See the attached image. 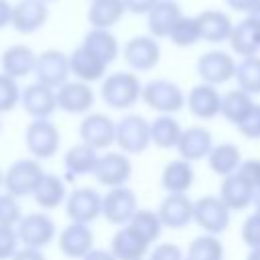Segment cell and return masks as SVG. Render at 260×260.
I'll return each mask as SVG.
<instances>
[{
	"mask_svg": "<svg viewBox=\"0 0 260 260\" xmlns=\"http://www.w3.org/2000/svg\"><path fill=\"white\" fill-rule=\"evenodd\" d=\"M142 83L136 73L130 71H116L106 75L102 81L100 93L106 106L114 110H128L142 98Z\"/></svg>",
	"mask_w": 260,
	"mask_h": 260,
	"instance_id": "cell-1",
	"label": "cell"
},
{
	"mask_svg": "<svg viewBox=\"0 0 260 260\" xmlns=\"http://www.w3.org/2000/svg\"><path fill=\"white\" fill-rule=\"evenodd\" d=\"M45 171L37 158H18L4 173V189L6 193L18 197H28L35 193L43 179Z\"/></svg>",
	"mask_w": 260,
	"mask_h": 260,
	"instance_id": "cell-2",
	"label": "cell"
},
{
	"mask_svg": "<svg viewBox=\"0 0 260 260\" xmlns=\"http://www.w3.org/2000/svg\"><path fill=\"white\" fill-rule=\"evenodd\" d=\"M142 100L150 110L167 114V116L179 112L187 102L183 89L177 83L169 81V79H152V81H148L142 87Z\"/></svg>",
	"mask_w": 260,
	"mask_h": 260,
	"instance_id": "cell-3",
	"label": "cell"
},
{
	"mask_svg": "<svg viewBox=\"0 0 260 260\" xmlns=\"http://www.w3.org/2000/svg\"><path fill=\"white\" fill-rule=\"evenodd\" d=\"M116 144L126 154L144 152L150 142V122H146L138 114H128L120 122H116Z\"/></svg>",
	"mask_w": 260,
	"mask_h": 260,
	"instance_id": "cell-4",
	"label": "cell"
},
{
	"mask_svg": "<svg viewBox=\"0 0 260 260\" xmlns=\"http://www.w3.org/2000/svg\"><path fill=\"white\" fill-rule=\"evenodd\" d=\"M230 207L215 195H205V197H199L195 201V215H193V221L205 232V234H211V236H217L221 232L228 230L230 225Z\"/></svg>",
	"mask_w": 260,
	"mask_h": 260,
	"instance_id": "cell-5",
	"label": "cell"
},
{
	"mask_svg": "<svg viewBox=\"0 0 260 260\" xmlns=\"http://www.w3.org/2000/svg\"><path fill=\"white\" fill-rule=\"evenodd\" d=\"M16 234L22 248L43 250L55 240V223L47 213H41V211L28 213V215H22V219L18 221Z\"/></svg>",
	"mask_w": 260,
	"mask_h": 260,
	"instance_id": "cell-6",
	"label": "cell"
},
{
	"mask_svg": "<svg viewBox=\"0 0 260 260\" xmlns=\"http://www.w3.org/2000/svg\"><path fill=\"white\" fill-rule=\"evenodd\" d=\"M24 144L32 158H51L59 150V130L49 120H32L24 130Z\"/></svg>",
	"mask_w": 260,
	"mask_h": 260,
	"instance_id": "cell-7",
	"label": "cell"
},
{
	"mask_svg": "<svg viewBox=\"0 0 260 260\" xmlns=\"http://www.w3.org/2000/svg\"><path fill=\"white\" fill-rule=\"evenodd\" d=\"M102 203L104 195H100L95 189L79 187L73 189L65 199V211L67 217L75 223H91L102 215Z\"/></svg>",
	"mask_w": 260,
	"mask_h": 260,
	"instance_id": "cell-8",
	"label": "cell"
},
{
	"mask_svg": "<svg viewBox=\"0 0 260 260\" xmlns=\"http://www.w3.org/2000/svg\"><path fill=\"white\" fill-rule=\"evenodd\" d=\"M138 211V197L128 187H114L104 195L102 215L114 225H128Z\"/></svg>",
	"mask_w": 260,
	"mask_h": 260,
	"instance_id": "cell-9",
	"label": "cell"
},
{
	"mask_svg": "<svg viewBox=\"0 0 260 260\" xmlns=\"http://www.w3.org/2000/svg\"><path fill=\"white\" fill-rule=\"evenodd\" d=\"M236 61L225 51H207L197 59V73L203 83L221 85L236 77Z\"/></svg>",
	"mask_w": 260,
	"mask_h": 260,
	"instance_id": "cell-10",
	"label": "cell"
},
{
	"mask_svg": "<svg viewBox=\"0 0 260 260\" xmlns=\"http://www.w3.org/2000/svg\"><path fill=\"white\" fill-rule=\"evenodd\" d=\"M37 81L59 89L65 81H69L71 67H69V55H65L59 49H49L43 51L37 59V69H35Z\"/></svg>",
	"mask_w": 260,
	"mask_h": 260,
	"instance_id": "cell-11",
	"label": "cell"
},
{
	"mask_svg": "<svg viewBox=\"0 0 260 260\" xmlns=\"http://www.w3.org/2000/svg\"><path fill=\"white\" fill-rule=\"evenodd\" d=\"M132 175V162L124 152H108L98 158L93 177L104 187H124Z\"/></svg>",
	"mask_w": 260,
	"mask_h": 260,
	"instance_id": "cell-12",
	"label": "cell"
},
{
	"mask_svg": "<svg viewBox=\"0 0 260 260\" xmlns=\"http://www.w3.org/2000/svg\"><path fill=\"white\" fill-rule=\"evenodd\" d=\"M79 138L87 146L102 150L116 142V122L106 114H87L79 124Z\"/></svg>",
	"mask_w": 260,
	"mask_h": 260,
	"instance_id": "cell-13",
	"label": "cell"
},
{
	"mask_svg": "<svg viewBox=\"0 0 260 260\" xmlns=\"http://www.w3.org/2000/svg\"><path fill=\"white\" fill-rule=\"evenodd\" d=\"M20 104L32 120H49V116L57 110V89L35 81L22 89Z\"/></svg>",
	"mask_w": 260,
	"mask_h": 260,
	"instance_id": "cell-14",
	"label": "cell"
},
{
	"mask_svg": "<svg viewBox=\"0 0 260 260\" xmlns=\"http://www.w3.org/2000/svg\"><path fill=\"white\" fill-rule=\"evenodd\" d=\"M49 8L43 0H18L12 4V22L10 26L20 35H32L47 24Z\"/></svg>",
	"mask_w": 260,
	"mask_h": 260,
	"instance_id": "cell-15",
	"label": "cell"
},
{
	"mask_svg": "<svg viewBox=\"0 0 260 260\" xmlns=\"http://www.w3.org/2000/svg\"><path fill=\"white\" fill-rule=\"evenodd\" d=\"M124 61L134 69V71H148L152 67H156L158 59H160V47L156 43L154 37H132L124 49H122Z\"/></svg>",
	"mask_w": 260,
	"mask_h": 260,
	"instance_id": "cell-16",
	"label": "cell"
},
{
	"mask_svg": "<svg viewBox=\"0 0 260 260\" xmlns=\"http://www.w3.org/2000/svg\"><path fill=\"white\" fill-rule=\"evenodd\" d=\"M158 217L165 228L181 230L193 221L195 215V201L187 197V193H169L158 207Z\"/></svg>",
	"mask_w": 260,
	"mask_h": 260,
	"instance_id": "cell-17",
	"label": "cell"
},
{
	"mask_svg": "<svg viewBox=\"0 0 260 260\" xmlns=\"http://www.w3.org/2000/svg\"><path fill=\"white\" fill-rule=\"evenodd\" d=\"M93 106V89L85 81H65L57 89V108L67 114H87Z\"/></svg>",
	"mask_w": 260,
	"mask_h": 260,
	"instance_id": "cell-18",
	"label": "cell"
},
{
	"mask_svg": "<svg viewBox=\"0 0 260 260\" xmlns=\"http://www.w3.org/2000/svg\"><path fill=\"white\" fill-rule=\"evenodd\" d=\"M59 250L67 258L83 260L93 250V234L87 223H75L71 221L63 232L59 234Z\"/></svg>",
	"mask_w": 260,
	"mask_h": 260,
	"instance_id": "cell-19",
	"label": "cell"
},
{
	"mask_svg": "<svg viewBox=\"0 0 260 260\" xmlns=\"http://www.w3.org/2000/svg\"><path fill=\"white\" fill-rule=\"evenodd\" d=\"M187 108L195 118L211 120L221 114V93L217 91L215 85L201 81L199 85L191 87L187 95Z\"/></svg>",
	"mask_w": 260,
	"mask_h": 260,
	"instance_id": "cell-20",
	"label": "cell"
},
{
	"mask_svg": "<svg viewBox=\"0 0 260 260\" xmlns=\"http://www.w3.org/2000/svg\"><path fill=\"white\" fill-rule=\"evenodd\" d=\"M213 148V136L207 128L203 126H189L183 130L181 140L177 144V150L181 154V158L193 162V160H201L203 156H209Z\"/></svg>",
	"mask_w": 260,
	"mask_h": 260,
	"instance_id": "cell-21",
	"label": "cell"
},
{
	"mask_svg": "<svg viewBox=\"0 0 260 260\" xmlns=\"http://www.w3.org/2000/svg\"><path fill=\"white\" fill-rule=\"evenodd\" d=\"M254 189L252 185L236 171L230 177H223L219 187V199L230 207V211H242L254 201Z\"/></svg>",
	"mask_w": 260,
	"mask_h": 260,
	"instance_id": "cell-22",
	"label": "cell"
},
{
	"mask_svg": "<svg viewBox=\"0 0 260 260\" xmlns=\"http://www.w3.org/2000/svg\"><path fill=\"white\" fill-rule=\"evenodd\" d=\"M37 59L39 55L26 47V45H12L8 47L4 53H2V73L14 77V79H20V77H26L30 73H35L37 69Z\"/></svg>",
	"mask_w": 260,
	"mask_h": 260,
	"instance_id": "cell-23",
	"label": "cell"
},
{
	"mask_svg": "<svg viewBox=\"0 0 260 260\" xmlns=\"http://www.w3.org/2000/svg\"><path fill=\"white\" fill-rule=\"evenodd\" d=\"M148 248L150 244L142 236H138L130 225H122L112 238L110 252L118 260H144Z\"/></svg>",
	"mask_w": 260,
	"mask_h": 260,
	"instance_id": "cell-24",
	"label": "cell"
},
{
	"mask_svg": "<svg viewBox=\"0 0 260 260\" xmlns=\"http://www.w3.org/2000/svg\"><path fill=\"white\" fill-rule=\"evenodd\" d=\"M230 45H232V51L242 59L254 57L260 51V24L254 18L246 16L244 20L234 24L230 35Z\"/></svg>",
	"mask_w": 260,
	"mask_h": 260,
	"instance_id": "cell-25",
	"label": "cell"
},
{
	"mask_svg": "<svg viewBox=\"0 0 260 260\" xmlns=\"http://www.w3.org/2000/svg\"><path fill=\"white\" fill-rule=\"evenodd\" d=\"M148 16V32L154 39H169L171 30L175 28L177 20L183 16L181 8L175 0H158L154 8L146 14Z\"/></svg>",
	"mask_w": 260,
	"mask_h": 260,
	"instance_id": "cell-26",
	"label": "cell"
},
{
	"mask_svg": "<svg viewBox=\"0 0 260 260\" xmlns=\"http://www.w3.org/2000/svg\"><path fill=\"white\" fill-rule=\"evenodd\" d=\"M197 22H199L201 41H205V43L230 41V35L234 28L230 14H225L221 10H203L197 14Z\"/></svg>",
	"mask_w": 260,
	"mask_h": 260,
	"instance_id": "cell-27",
	"label": "cell"
},
{
	"mask_svg": "<svg viewBox=\"0 0 260 260\" xmlns=\"http://www.w3.org/2000/svg\"><path fill=\"white\" fill-rule=\"evenodd\" d=\"M69 67H71V73H73L79 81L91 83V81L104 79L108 65L102 63L95 55H91L83 45H79V47L73 49V53L69 55Z\"/></svg>",
	"mask_w": 260,
	"mask_h": 260,
	"instance_id": "cell-28",
	"label": "cell"
},
{
	"mask_svg": "<svg viewBox=\"0 0 260 260\" xmlns=\"http://www.w3.org/2000/svg\"><path fill=\"white\" fill-rule=\"evenodd\" d=\"M195 181V171L189 160L175 158L165 165L160 175V185L167 193H187Z\"/></svg>",
	"mask_w": 260,
	"mask_h": 260,
	"instance_id": "cell-29",
	"label": "cell"
},
{
	"mask_svg": "<svg viewBox=\"0 0 260 260\" xmlns=\"http://www.w3.org/2000/svg\"><path fill=\"white\" fill-rule=\"evenodd\" d=\"M126 12L128 10L124 0H95L87 10V22L91 24V28L110 30L124 18Z\"/></svg>",
	"mask_w": 260,
	"mask_h": 260,
	"instance_id": "cell-30",
	"label": "cell"
},
{
	"mask_svg": "<svg viewBox=\"0 0 260 260\" xmlns=\"http://www.w3.org/2000/svg\"><path fill=\"white\" fill-rule=\"evenodd\" d=\"M81 45H83L91 55H95L102 63H106V65H110V63L120 55L118 39H116L110 30H104V28H91V30L83 37Z\"/></svg>",
	"mask_w": 260,
	"mask_h": 260,
	"instance_id": "cell-31",
	"label": "cell"
},
{
	"mask_svg": "<svg viewBox=\"0 0 260 260\" xmlns=\"http://www.w3.org/2000/svg\"><path fill=\"white\" fill-rule=\"evenodd\" d=\"M207 165L209 169L219 175V177H230L234 175L240 165H242V154H240V148L234 144V142H221L217 146L211 148L209 156H207Z\"/></svg>",
	"mask_w": 260,
	"mask_h": 260,
	"instance_id": "cell-32",
	"label": "cell"
},
{
	"mask_svg": "<svg viewBox=\"0 0 260 260\" xmlns=\"http://www.w3.org/2000/svg\"><path fill=\"white\" fill-rule=\"evenodd\" d=\"M32 197L39 203V207H43V209H55V207H59L67 199V189H65L63 179L57 177V175L45 173L43 179H41V183H39V187L35 189Z\"/></svg>",
	"mask_w": 260,
	"mask_h": 260,
	"instance_id": "cell-33",
	"label": "cell"
},
{
	"mask_svg": "<svg viewBox=\"0 0 260 260\" xmlns=\"http://www.w3.org/2000/svg\"><path fill=\"white\" fill-rule=\"evenodd\" d=\"M252 108H254L252 95L242 89H230L221 95V116L234 126H240L246 120V116L252 112Z\"/></svg>",
	"mask_w": 260,
	"mask_h": 260,
	"instance_id": "cell-34",
	"label": "cell"
},
{
	"mask_svg": "<svg viewBox=\"0 0 260 260\" xmlns=\"http://www.w3.org/2000/svg\"><path fill=\"white\" fill-rule=\"evenodd\" d=\"M181 134L183 128L173 116L160 114L150 122V142L158 148H177Z\"/></svg>",
	"mask_w": 260,
	"mask_h": 260,
	"instance_id": "cell-35",
	"label": "cell"
},
{
	"mask_svg": "<svg viewBox=\"0 0 260 260\" xmlns=\"http://www.w3.org/2000/svg\"><path fill=\"white\" fill-rule=\"evenodd\" d=\"M98 150L87 146L85 142L73 144L65 156H63V165L71 175H93V169L98 165Z\"/></svg>",
	"mask_w": 260,
	"mask_h": 260,
	"instance_id": "cell-36",
	"label": "cell"
},
{
	"mask_svg": "<svg viewBox=\"0 0 260 260\" xmlns=\"http://www.w3.org/2000/svg\"><path fill=\"white\" fill-rule=\"evenodd\" d=\"M185 260H223V244L211 234L197 236L187 246Z\"/></svg>",
	"mask_w": 260,
	"mask_h": 260,
	"instance_id": "cell-37",
	"label": "cell"
},
{
	"mask_svg": "<svg viewBox=\"0 0 260 260\" xmlns=\"http://www.w3.org/2000/svg\"><path fill=\"white\" fill-rule=\"evenodd\" d=\"M238 89L256 95L260 93V57H246L236 65Z\"/></svg>",
	"mask_w": 260,
	"mask_h": 260,
	"instance_id": "cell-38",
	"label": "cell"
},
{
	"mask_svg": "<svg viewBox=\"0 0 260 260\" xmlns=\"http://www.w3.org/2000/svg\"><path fill=\"white\" fill-rule=\"evenodd\" d=\"M138 236H142L150 246L158 240V236H160V232H162V221H160V217H158V213L156 211H152V209H138L136 213H134V217L130 219V223H128Z\"/></svg>",
	"mask_w": 260,
	"mask_h": 260,
	"instance_id": "cell-39",
	"label": "cell"
},
{
	"mask_svg": "<svg viewBox=\"0 0 260 260\" xmlns=\"http://www.w3.org/2000/svg\"><path fill=\"white\" fill-rule=\"evenodd\" d=\"M171 43L177 45V47H193L195 43L201 41V32H199V22H197V16H181L175 24V28L171 30L169 35Z\"/></svg>",
	"mask_w": 260,
	"mask_h": 260,
	"instance_id": "cell-40",
	"label": "cell"
},
{
	"mask_svg": "<svg viewBox=\"0 0 260 260\" xmlns=\"http://www.w3.org/2000/svg\"><path fill=\"white\" fill-rule=\"evenodd\" d=\"M20 95L22 89L18 87L16 79L6 73H0V114L14 110L20 102Z\"/></svg>",
	"mask_w": 260,
	"mask_h": 260,
	"instance_id": "cell-41",
	"label": "cell"
},
{
	"mask_svg": "<svg viewBox=\"0 0 260 260\" xmlns=\"http://www.w3.org/2000/svg\"><path fill=\"white\" fill-rule=\"evenodd\" d=\"M22 219V209L20 203L14 195L10 193H0V225L14 228Z\"/></svg>",
	"mask_w": 260,
	"mask_h": 260,
	"instance_id": "cell-42",
	"label": "cell"
},
{
	"mask_svg": "<svg viewBox=\"0 0 260 260\" xmlns=\"http://www.w3.org/2000/svg\"><path fill=\"white\" fill-rule=\"evenodd\" d=\"M18 234L16 228L0 225V260H12L14 254L18 252Z\"/></svg>",
	"mask_w": 260,
	"mask_h": 260,
	"instance_id": "cell-43",
	"label": "cell"
},
{
	"mask_svg": "<svg viewBox=\"0 0 260 260\" xmlns=\"http://www.w3.org/2000/svg\"><path fill=\"white\" fill-rule=\"evenodd\" d=\"M242 240L244 244L252 248H260V213H250L242 223Z\"/></svg>",
	"mask_w": 260,
	"mask_h": 260,
	"instance_id": "cell-44",
	"label": "cell"
},
{
	"mask_svg": "<svg viewBox=\"0 0 260 260\" xmlns=\"http://www.w3.org/2000/svg\"><path fill=\"white\" fill-rule=\"evenodd\" d=\"M240 134L250 140H260V104H254L252 112L246 116V120L238 126Z\"/></svg>",
	"mask_w": 260,
	"mask_h": 260,
	"instance_id": "cell-45",
	"label": "cell"
},
{
	"mask_svg": "<svg viewBox=\"0 0 260 260\" xmlns=\"http://www.w3.org/2000/svg\"><path fill=\"white\" fill-rule=\"evenodd\" d=\"M238 173L252 185L254 191L260 189V158H248V160H242Z\"/></svg>",
	"mask_w": 260,
	"mask_h": 260,
	"instance_id": "cell-46",
	"label": "cell"
},
{
	"mask_svg": "<svg viewBox=\"0 0 260 260\" xmlns=\"http://www.w3.org/2000/svg\"><path fill=\"white\" fill-rule=\"evenodd\" d=\"M148 260H185V254H183V250L177 244L167 242V244H158L150 252Z\"/></svg>",
	"mask_w": 260,
	"mask_h": 260,
	"instance_id": "cell-47",
	"label": "cell"
},
{
	"mask_svg": "<svg viewBox=\"0 0 260 260\" xmlns=\"http://www.w3.org/2000/svg\"><path fill=\"white\" fill-rule=\"evenodd\" d=\"M158 0H124L126 10L132 14H148Z\"/></svg>",
	"mask_w": 260,
	"mask_h": 260,
	"instance_id": "cell-48",
	"label": "cell"
},
{
	"mask_svg": "<svg viewBox=\"0 0 260 260\" xmlns=\"http://www.w3.org/2000/svg\"><path fill=\"white\" fill-rule=\"evenodd\" d=\"M12 260H47L45 254L41 250H35V248H20Z\"/></svg>",
	"mask_w": 260,
	"mask_h": 260,
	"instance_id": "cell-49",
	"label": "cell"
},
{
	"mask_svg": "<svg viewBox=\"0 0 260 260\" xmlns=\"http://www.w3.org/2000/svg\"><path fill=\"white\" fill-rule=\"evenodd\" d=\"M260 0H225V4L236 12H250Z\"/></svg>",
	"mask_w": 260,
	"mask_h": 260,
	"instance_id": "cell-50",
	"label": "cell"
},
{
	"mask_svg": "<svg viewBox=\"0 0 260 260\" xmlns=\"http://www.w3.org/2000/svg\"><path fill=\"white\" fill-rule=\"evenodd\" d=\"M12 22V4L8 0H0V28Z\"/></svg>",
	"mask_w": 260,
	"mask_h": 260,
	"instance_id": "cell-51",
	"label": "cell"
},
{
	"mask_svg": "<svg viewBox=\"0 0 260 260\" xmlns=\"http://www.w3.org/2000/svg\"><path fill=\"white\" fill-rule=\"evenodd\" d=\"M83 260H118L110 250H100V248H93Z\"/></svg>",
	"mask_w": 260,
	"mask_h": 260,
	"instance_id": "cell-52",
	"label": "cell"
},
{
	"mask_svg": "<svg viewBox=\"0 0 260 260\" xmlns=\"http://www.w3.org/2000/svg\"><path fill=\"white\" fill-rule=\"evenodd\" d=\"M248 16H250V18H254V20L260 24V2H258V4H256V6H254L250 12H248Z\"/></svg>",
	"mask_w": 260,
	"mask_h": 260,
	"instance_id": "cell-53",
	"label": "cell"
},
{
	"mask_svg": "<svg viewBox=\"0 0 260 260\" xmlns=\"http://www.w3.org/2000/svg\"><path fill=\"white\" fill-rule=\"evenodd\" d=\"M246 260H260V248H252L246 256Z\"/></svg>",
	"mask_w": 260,
	"mask_h": 260,
	"instance_id": "cell-54",
	"label": "cell"
},
{
	"mask_svg": "<svg viewBox=\"0 0 260 260\" xmlns=\"http://www.w3.org/2000/svg\"><path fill=\"white\" fill-rule=\"evenodd\" d=\"M252 203H254V207H256V211L260 213V189H258V191L254 193V201H252Z\"/></svg>",
	"mask_w": 260,
	"mask_h": 260,
	"instance_id": "cell-55",
	"label": "cell"
},
{
	"mask_svg": "<svg viewBox=\"0 0 260 260\" xmlns=\"http://www.w3.org/2000/svg\"><path fill=\"white\" fill-rule=\"evenodd\" d=\"M0 187H4V171L0 169Z\"/></svg>",
	"mask_w": 260,
	"mask_h": 260,
	"instance_id": "cell-56",
	"label": "cell"
},
{
	"mask_svg": "<svg viewBox=\"0 0 260 260\" xmlns=\"http://www.w3.org/2000/svg\"><path fill=\"white\" fill-rule=\"evenodd\" d=\"M43 2H51V0H43Z\"/></svg>",
	"mask_w": 260,
	"mask_h": 260,
	"instance_id": "cell-57",
	"label": "cell"
},
{
	"mask_svg": "<svg viewBox=\"0 0 260 260\" xmlns=\"http://www.w3.org/2000/svg\"><path fill=\"white\" fill-rule=\"evenodd\" d=\"M0 128H2V122H0Z\"/></svg>",
	"mask_w": 260,
	"mask_h": 260,
	"instance_id": "cell-58",
	"label": "cell"
},
{
	"mask_svg": "<svg viewBox=\"0 0 260 260\" xmlns=\"http://www.w3.org/2000/svg\"><path fill=\"white\" fill-rule=\"evenodd\" d=\"M89 2H95V0H89Z\"/></svg>",
	"mask_w": 260,
	"mask_h": 260,
	"instance_id": "cell-59",
	"label": "cell"
}]
</instances>
